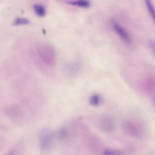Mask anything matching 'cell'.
Wrapping results in <instances>:
<instances>
[{
  "mask_svg": "<svg viewBox=\"0 0 155 155\" xmlns=\"http://www.w3.org/2000/svg\"><path fill=\"white\" fill-rule=\"evenodd\" d=\"M51 129L45 127L39 131L38 140L40 147L44 151L48 150L50 147L56 134Z\"/></svg>",
  "mask_w": 155,
  "mask_h": 155,
  "instance_id": "6da1fadb",
  "label": "cell"
},
{
  "mask_svg": "<svg viewBox=\"0 0 155 155\" xmlns=\"http://www.w3.org/2000/svg\"><path fill=\"white\" fill-rule=\"evenodd\" d=\"M123 127L125 132L131 137H140L143 134L144 130L142 125L136 120H127L124 121Z\"/></svg>",
  "mask_w": 155,
  "mask_h": 155,
  "instance_id": "7a4b0ae2",
  "label": "cell"
},
{
  "mask_svg": "<svg viewBox=\"0 0 155 155\" xmlns=\"http://www.w3.org/2000/svg\"><path fill=\"white\" fill-rule=\"evenodd\" d=\"M38 54L41 59L47 64L52 66L55 61V54L52 47L47 45L40 46L38 49Z\"/></svg>",
  "mask_w": 155,
  "mask_h": 155,
  "instance_id": "3957f363",
  "label": "cell"
},
{
  "mask_svg": "<svg viewBox=\"0 0 155 155\" xmlns=\"http://www.w3.org/2000/svg\"><path fill=\"white\" fill-rule=\"evenodd\" d=\"M113 27L116 33L124 41L128 43L130 42L129 35L123 27L117 24H114Z\"/></svg>",
  "mask_w": 155,
  "mask_h": 155,
  "instance_id": "277c9868",
  "label": "cell"
},
{
  "mask_svg": "<svg viewBox=\"0 0 155 155\" xmlns=\"http://www.w3.org/2000/svg\"><path fill=\"white\" fill-rule=\"evenodd\" d=\"M101 128L103 130L110 132L113 130L114 129V126L111 120L108 118H104L101 121L100 123Z\"/></svg>",
  "mask_w": 155,
  "mask_h": 155,
  "instance_id": "5b68a950",
  "label": "cell"
},
{
  "mask_svg": "<svg viewBox=\"0 0 155 155\" xmlns=\"http://www.w3.org/2000/svg\"><path fill=\"white\" fill-rule=\"evenodd\" d=\"M68 3L72 5L84 8H87L90 5V3L88 0H78L68 2Z\"/></svg>",
  "mask_w": 155,
  "mask_h": 155,
  "instance_id": "8992f818",
  "label": "cell"
},
{
  "mask_svg": "<svg viewBox=\"0 0 155 155\" xmlns=\"http://www.w3.org/2000/svg\"><path fill=\"white\" fill-rule=\"evenodd\" d=\"M35 14L40 17L45 16L46 11L45 8L41 5L36 4L33 6Z\"/></svg>",
  "mask_w": 155,
  "mask_h": 155,
  "instance_id": "52a82bcc",
  "label": "cell"
},
{
  "mask_svg": "<svg viewBox=\"0 0 155 155\" xmlns=\"http://www.w3.org/2000/svg\"><path fill=\"white\" fill-rule=\"evenodd\" d=\"M148 10L155 22V10L151 0H144Z\"/></svg>",
  "mask_w": 155,
  "mask_h": 155,
  "instance_id": "ba28073f",
  "label": "cell"
},
{
  "mask_svg": "<svg viewBox=\"0 0 155 155\" xmlns=\"http://www.w3.org/2000/svg\"><path fill=\"white\" fill-rule=\"evenodd\" d=\"M101 101V97L97 94H94L92 96L89 101L90 104L93 106H98L100 104Z\"/></svg>",
  "mask_w": 155,
  "mask_h": 155,
  "instance_id": "9c48e42d",
  "label": "cell"
},
{
  "mask_svg": "<svg viewBox=\"0 0 155 155\" xmlns=\"http://www.w3.org/2000/svg\"><path fill=\"white\" fill-rule=\"evenodd\" d=\"M29 21L27 19L23 18H17L15 20L13 23V25L18 26L28 24Z\"/></svg>",
  "mask_w": 155,
  "mask_h": 155,
  "instance_id": "30bf717a",
  "label": "cell"
},
{
  "mask_svg": "<svg viewBox=\"0 0 155 155\" xmlns=\"http://www.w3.org/2000/svg\"><path fill=\"white\" fill-rule=\"evenodd\" d=\"M104 153L105 155H114V150L110 149H105L104 151Z\"/></svg>",
  "mask_w": 155,
  "mask_h": 155,
  "instance_id": "8fae6325",
  "label": "cell"
},
{
  "mask_svg": "<svg viewBox=\"0 0 155 155\" xmlns=\"http://www.w3.org/2000/svg\"><path fill=\"white\" fill-rule=\"evenodd\" d=\"M150 46L153 50L155 54V42H152L150 43Z\"/></svg>",
  "mask_w": 155,
  "mask_h": 155,
  "instance_id": "7c38bea8",
  "label": "cell"
},
{
  "mask_svg": "<svg viewBox=\"0 0 155 155\" xmlns=\"http://www.w3.org/2000/svg\"><path fill=\"white\" fill-rule=\"evenodd\" d=\"M43 33L44 34H45V33H46V32H45V30H44V29H43Z\"/></svg>",
  "mask_w": 155,
  "mask_h": 155,
  "instance_id": "4fadbf2b",
  "label": "cell"
},
{
  "mask_svg": "<svg viewBox=\"0 0 155 155\" xmlns=\"http://www.w3.org/2000/svg\"><path fill=\"white\" fill-rule=\"evenodd\" d=\"M154 104H155V101H154Z\"/></svg>",
  "mask_w": 155,
  "mask_h": 155,
  "instance_id": "5bb4252c",
  "label": "cell"
}]
</instances>
